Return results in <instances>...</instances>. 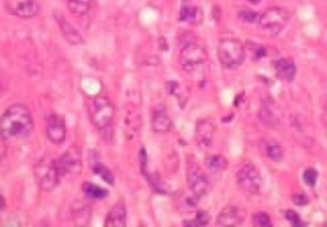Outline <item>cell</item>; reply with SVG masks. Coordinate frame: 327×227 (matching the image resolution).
<instances>
[{"instance_id": "obj_15", "label": "cell", "mask_w": 327, "mask_h": 227, "mask_svg": "<svg viewBox=\"0 0 327 227\" xmlns=\"http://www.w3.org/2000/svg\"><path fill=\"white\" fill-rule=\"evenodd\" d=\"M291 128L295 139L298 143L303 146H312L313 145V135H312L311 129L308 128V123L302 117H293L291 118Z\"/></svg>"}, {"instance_id": "obj_5", "label": "cell", "mask_w": 327, "mask_h": 227, "mask_svg": "<svg viewBox=\"0 0 327 227\" xmlns=\"http://www.w3.org/2000/svg\"><path fill=\"white\" fill-rule=\"evenodd\" d=\"M217 56L221 65L226 69H235L244 60V46L239 40H221L217 47Z\"/></svg>"}, {"instance_id": "obj_26", "label": "cell", "mask_w": 327, "mask_h": 227, "mask_svg": "<svg viewBox=\"0 0 327 227\" xmlns=\"http://www.w3.org/2000/svg\"><path fill=\"white\" fill-rule=\"evenodd\" d=\"M211 216L208 214V212L205 211H200L197 212L196 217L193 219H187V221L183 222L184 226H189V227H201V226H207L208 222H210Z\"/></svg>"}, {"instance_id": "obj_22", "label": "cell", "mask_w": 327, "mask_h": 227, "mask_svg": "<svg viewBox=\"0 0 327 227\" xmlns=\"http://www.w3.org/2000/svg\"><path fill=\"white\" fill-rule=\"evenodd\" d=\"M68 11L75 17L87 16L91 11L92 0H65Z\"/></svg>"}, {"instance_id": "obj_33", "label": "cell", "mask_w": 327, "mask_h": 227, "mask_svg": "<svg viewBox=\"0 0 327 227\" xmlns=\"http://www.w3.org/2000/svg\"><path fill=\"white\" fill-rule=\"evenodd\" d=\"M4 208H6V199H4V196L0 194V211Z\"/></svg>"}, {"instance_id": "obj_23", "label": "cell", "mask_w": 327, "mask_h": 227, "mask_svg": "<svg viewBox=\"0 0 327 227\" xmlns=\"http://www.w3.org/2000/svg\"><path fill=\"white\" fill-rule=\"evenodd\" d=\"M82 190H84L86 198L92 199V201H102L109 195V191L106 189L94 183H90V181H85L84 185H82Z\"/></svg>"}, {"instance_id": "obj_19", "label": "cell", "mask_w": 327, "mask_h": 227, "mask_svg": "<svg viewBox=\"0 0 327 227\" xmlns=\"http://www.w3.org/2000/svg\"><path fill=\"white\" fill-rule=\"evenodd\" d=\"M274 68H275L276 75L280 79L286 80V82H291L295 77L296 67L294 62L289 58H283V59H278L272 63Z\"/></svg>"}, {"instance_id": "obj_10", "label": "cell", "mask_w": 327, "mask_h": 227, "mask_svg": "<svg viewBox=\"0 0 327 227\" xmlns=\"http://www.w3.org/2000/svg\"><path fill=\"white\" fill-rule=\"evenodd\" d=\"M57 165L62 178L65 175L79 174L82 170V153L79 148L75 146L68 148L67 152L60 156L59 160H57Z\"/></svg>"}, {"instance_id": "obj_17", "label": "cell", "mask_w": 327, "mask_h": 227, "mask_svg": "<svg viewBox=\"0 0 327 227\" xmlns=\"http://www.w3.org/2000/svg\"><path fill=\"white\" fill-rule=\"evenodd\" d=\"M151 127L155 133H161V134L169 133L173 129L172 118L164 108L153 110L152 118H151Z\"/></svg>"}, {"instance_id": "obj_16", "label": "cell", "mask_w": 327, "mask_h": 227, "mask_svg": "<svg viewBox=\"0 0 327 227\" xmlns=\"http://www.w3.org/2000/svg\"><path fill=\"white\" fill-rule=\"evenodd\" d=\"M260 119L266 127L276 128L280 124V112L271 101H263L260 107Z\"/></svg>"}, {"instance_id": "obj_12", "label": "cell", "mask_w": 327, "mask_h": 227, "mask_svg": "<svg viewBox=\"0 0 327 227\" xmlns=\"http://www.w3.org/2000/svg\"><path fill=\"white\" fill-rule=\"evenodd\" d=\"M54 19L58 23V26H59L60 32H62L63 37H64L65 41H67L68 44L74 45V46L84 44L85 41L82 35L75 30V27L73 26L69 21L65 19V17L63 16L62 13H59V12H58V13H54Z\"/></svg>"}, {"instance_id": "obj_31", "label": "cell", "mask_w": 327, "mask_h": 227, "mask_svg": "<svg viewBox=\"0 0 327 227\" xmlns=\"http://www.w3.org/2000/svg\"><path fill=\"white\" fill-rule=\"evenodd\" d=\"M293 202L296 204V206H301V207L309 204L308 196H307L304 193H296L295 195H293Z\"/></svg>"}, {"instance_id": "obj_21", "label": "cell", "mask_w": 327, "mask_h": 227, "mask_svg": "<svg viewBox=\"0 0 327 227\" xmlns=\"http://www.w3.org/2000/svg\"><path fill=\"white\" fill-rule=\"evenodd\" d=\"M203 19V13L201 8L188 4H183L179 12V21L189 24H200Z\"/></svg>"}, {"instance_id": "obj_3", "label": "cell", "mask_w": 327, "mask_h": 227, "mask_svg": "<svg viewBox=\"0 0 327 227\" xmlns=\"http://www.w3.org/2000/svg\"><path fill=\"white\" fill-rule=\"evenodd\" d=\"M34 179L36 185L42 191H52L62 179V175L58 168L57 161L49 156L40 158L34 166Z\"/></svg>"}, {"instance_id": "obj_24", "label": "cell", "mask_w": 327, "mask_h": 227, "mask_svg": "<svg viewBox=\"0 0 327 227\" xmlns=\"http://www.w3.org/2000/svg\"><path fill=\"white\" fill-rule=\"evenodd\" d=\"M263 150L265 153L267 155V157L270 160L275 161V162H280L284 157V151L283 147L278 143V140L267 139L263 142Z\"/></svg>"}, {"instance_id": "obj_20", "label": "cell", "mask_w": 327, "mask_h": 227, "mask_svg": "<svg viewBox=\"0 0 327 227\" xmlns=\"http://www.w3.org/2000/svg\"><path fill=\"white\" fill-rule=\"evenodd\" d=\"M90 166H91L95 175H99L102 180L109 183L110 185H114V176H113V174L110 173L109 168L105 167L104 163L100 161L99 155L95 153V151L91 153V156H90Z\"/></svg>"}, {"instance_id": "obj_1", "label": "cell", "mask_w": 327, "mask_h": 227, "mask_svg": "<svg viewBox=\"0 0 327 227\" xmlns=\"http://www.w3.org/2000/svg\"><path fill=\"white\" fill-rule=\"evenodd\" d=\"M34 132V120L22 103L9 106L0 118V135L4 140L26 139Z\"/></svg>"}, {"instance_id": "obj_28", "label": "cell", "mask_w": 327, "mask_h": 227, "mask_svg": "<svg viewBox=\"0 0 327 227\" xmlns=\"http://www.w3.org/2000/svg\"><path fill=\"white\" fill-rule=\"evenodd\" d=\"M238 18L240 19L241 22H246V23H255V22L260 21V16H258L257 13H255L253 11H248V9H244V11L239 12Z\"/></svg>"}, {"instance_id": "obj_29", "label": "cell", "mask_w": 327, "mask_h": 227, "mask_svg": "<svg viewBox=\"0 0 327 227\" xmlns=\"http://www.w3.org/2000/svg\"><path fill=\"white\" fill-rule=\"evenodd\" d=\"M284 217H285L286 219H288L289 222H290L293 226H304L303 222H302L301 217L298 216V213H296L295 211H293V209H288V211L284 212Z\"/></svg>"}, {"instance_id": "obj_18", "label": "cell", "mask_w": 327, "mask_h": 227, "mask_svg": "<svg viewBox=\"0 0 327 227\" xmlns=\"http://www.w3.org/2000/svg\"><path fill=\"white\" fill-rule=\"evenodd\" d=\"M127 224V208L124 203H117L105 218V227H124Z\"/></svg>"}, {"instance_id": "obj_4", "label": "cell", "mask_w": 327, "mask_h": 227, "mask_svg": "<svg viewBox=\"0 0 327 227\" xmlns=\"http://www.w3.org/2000/svg\"><path fill=\"white\" fill-rule=\"evenodd\" d=\"M207 62V51L196 40L184 42L179 52V63L183 69L188 73H195L198 68Z\"/></svg>"}, {"instance_id": "obj_2", "label": "cell", "mask_w": 327, "mask_h": 227, "mask_svg": "<svg viewBox=\"0 0 327 227\" xmlns=\"http://www.w3.org/2000/svg\"><path fill=\"white\" fill-rule=\"evenodd\" d=\"M89 114L92 124L106 142L113 139L115 107L112 100L106 96H95L89 102Z\"/></svg>"}, {"instance_id": "obj_27", "label": "cell", "mask_w": 327, "mask_h": 227, "mask_svg": "<svg viewBox=\"0 0 327 227\" xmlns=\"http://www.w3.org/2000/svg\"><path fill=\"white\" fill-rule=\"evenodd\" d=\"M253 226L257 227H271L272 226V221H271L270 216L267 214V212L260 211L257 213L253 214Z\"/></svg>"}, {"instance_id": "obj_32", "label": "cell", "mask_w": 327, "mask_h": 227, "mask_svg": "<svg viewBox=\"0 0 327 227\" xmlns=\"http://www.w3.org/2000/svg\"><path fill=\"white\" fill-rule=\"evenodd\" d=\"M322 122L327 127V100L324 101L323 108H322Z\"/></svg>"}, {"instance_id": "obj_34", "label": "cell", "mask_w": 327, "mask_h": 227, "mask_svg": "<svg viewBox=\"0 0 327 227\" xmlns=\"http://www.w3.org/2000/svg\"><path fill=\"white\" fill-rule=\"evenodd\" d=\"M246 2H248V3H252V4H260L261 0H246Z\"/></svg>"}, {"instance_id": "obj_11", "label": "cell", "mask_w": 327, "mask_h": 227, "mask_svg": "<svg viewBox=\"0 0 327 227\" xmlns=\"http://www.w3.org/2000/svg\"><path fill=\"white\" fill-rule=\"evenodd\" d=\"M46 135L54 145H62L67 137V125L63 118L51 114L46 119Z\"/></svg>"}, {"instance_id": "obj_14", "label": "cell", "mask_w": 327, "mask_h": 227, "mask_svg": "<svg viewBox=\"0 0 327 227\" xmlns=\"http://www.w3.org/2000/svg\"><path fill=\"white\" fill-rule=\"evenodd\" d=\"M213 134H215V125L208 119L198 120L196 124L195 137L201 147H210L212 145Z\"/></svg>"}, {"instance_id": "obj_8", "label": "cell", "mask_w": 327, "mask_h": 227, "mask_svg": "<svg viewBox=\"0 0 327 227\" xmlns=\"http://www.w3.org/2000/svg\"><path fill=\"white\" fill-rule=\"evenodd\" d=\"M236 183L244 193L256 195L261 190V175L252 163H246L236 173Z\"/></svg>"}, {"instance_id": "obj_30", "label": "cell", "mask_w": 327, "mask_h": 227, "mask_svg": "<svg viewBox=\"0 0 327 227\" xmlns=\"http://www.w3.org/2000/svg\"><path fill=\"white\" fill-rule=\"evenodd\" d=\"M317 178H318V173H317L314 168H307L303 174V179L306 181L307 185L309 186H314L316 185Z\"/></svg>"}, {"instance_id": "obj_13", "label": "cell", "mask_w": 327, "mask_h": 227, "mask_svg": "<svg viewBox=\"0 0 327 227\" xmlns=\"http://www.w3.org/2000/svg\"><path fill=\"white\" fill-rule=\"evenodd\" d=\"M246 217V212L236 206H226L217 217V224L221 227L239 226Z\"/></svg>"}, {"instance_id": "obj_35", "label": "cell", "mask_w": 327, "mask_h": 227, "mask_svg": "<svg viewBox=\"0 0 327 227\" xmlns=\"http://www.w3.org/2000/svg\"><path fill=\"white\" fill-rule=\"evenodd\" d=\"M184 2H189V0H184Z\"/></svg>"}, {"instance_id": "obj_6", "label": "cell", "mask_w": 327, "mask_h": 227, "mask_svg": "<svg viewBox=\"0 0 327 227\" xmlns=\"http://www.w3.org/2000/svg\"><path fill=\"white\" fill-rule=\"evenodd\" d=\"M289 12L281 7H271L260 16V27L270 35H278L288 24Z\"/></svg>"}, {"instance_id": "obj_9", "label": "cell", "mask_w": 327, "mask_h": 227, "mask_svg": "<svg viewBox=\"0 0 327 227\" xmlns=\"http://www.w3.org/2000/svg\"><path fill=\"white\" fill-rule=\"evenodd\" d=\"M4 8L11 16L30 19L39 16L41 7L36 0H6Z\"/></svg>"}, {"instance_id": "obj_7", "label": "cell", "mask_w": 327, "mask_h": 227, "mask_svg": "<svg viewBox=\"0 0 327 227\" xmlns=\"http://www.w3.org/2000/svg\"><path fill=\"white\" fill-rule=\"evenodd\" d=\"M187 180L188 186L192 191L193 196L196 199H202L210 191V183L203 171L198 166L197 161L193 157L188 158V167H187Z\"/></svg>"}, {"instance_id": "obj_25", "label": "cell", "mask_w": 327, "mask_h": 227, "mask_svg": "<svg viewBox=\"0 0 327 227\" xmlns=\"http://www.w3.org/2000/svg\"><path fill=\"white\" fill-rule=\"evenodd\" d=\"M206 163H207L208 168H210L211 171H213V173H220V171L225 170V168L228 167V160L220 155L208 157L207 160H206Z\"/></svg>"}]
</instances>
